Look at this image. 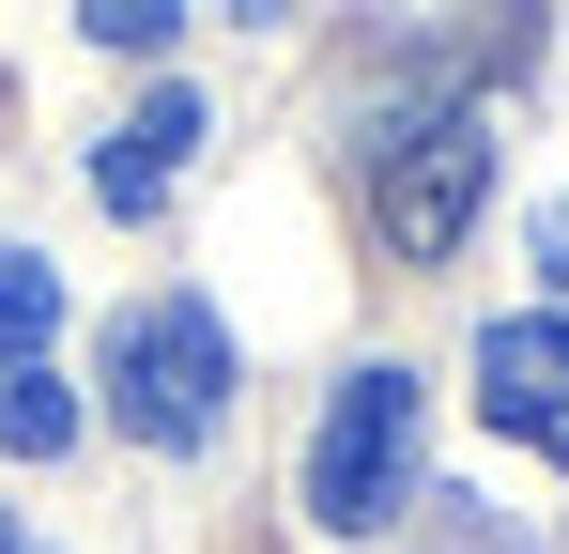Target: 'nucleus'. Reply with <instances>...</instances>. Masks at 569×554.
I'll return each mask as SVG.
<instances>
[{
	"label": "nucleus",
	"mask_w": 569,
	"mask_h": 554,
	"mask_svg": "<svg viewBox=\"0 0 569 554\" xmlns=\"http://www.w3.org/2000/svg\"><path fill=\"white\" fill-rule=\"evenodd\" d=\"M108 416H123L139 447H200V432L231 416V324H216L200 293H139V308L108 324Z\"/></svg>",
	"instance_id": "f257e3e1"
},
{
	"label": "nucleus",
	"mask_w": 569,
	"mask_h": 554,
	"mask_svg": "<svg viewBox=\"0 0 569 554\" xmlns=\"http://www.w3.org/2000/svg\"><path fill=\"white\" fill-rule=\"evenodd\" d=\"M416 508V369H339L323 432H308V524L323 540H385Z\"/></svg>",
	"instance_id": "f03ea898"
},
{
	"label": "nucleus",
	"mask_w": 569,
	"mask_h": 554,
	"mask_svg": "<svg viewBox=\"0 0 569 554\" xmlns=\"http://www.w3.org/2000/svg\"><path fill=\"white\" fill-rule=\"evenodd\" d=\"M477 185H492V123H477L462 92H416V108L370 123V216H385L400 263H447V247H462Z\"/></svg>",
	"instance_id": "7ed1b4c3"
},
{
	"label": "nucleus",
	"mask_w": 569,
	"mask_h": 554,
	"mask_svg": "<svg viewBox=\"0 0 569 554\" xmlns=\"http://www.w3.org/2000/svg\"><path fill=\"white\" fill-rule=\"evenodd\" d=\"M477 416H492L508 447L569 462V324H555V308H508V324H477Z\"/></svg>",
	"instance_id": "20e7f679"
},
{
	"label": "nucleus",
	"mask_w": 569,
	"mask_h": 554,
	"mask_svg": "<svg viewBox=\"0 0 569 554\" xmlns=\"http://www.w3.org/2000/svg\"><path fill=\"white\" fill-rule=\"evenodd\" d=\"M200 139H216V108H200V92H139V108L108 123V155H93V200H108V216H154V200L186 185Z\"/></svg>",
	"instance_id": "39448f33"
},
{
	"label": "nucleus",
	"mask_w": 569,
	"mask_h": 554,
	"mask_svg": "<svg viewBox=\"0 0 569 554\" xmlns=\"http://www.w3.org/2000/svg\"><path fill=\"white\" fill-rule=\"evenodd\" d=\"M0 447H16V462H62V447H78V385H47V355L0 369Z\"/></svg>",
	"instance_id": "423d86ee"
},
{
	"label": "nucleus",
	"mask_w": 569,
	"mask_h": 554,
	"mask_svg": "<svg viewBox=\"0 0 569 554\" xmlns=\"http://www.w3.org/2000/svg\"><path fill=\"white\" fill-rule=\"evenodd\" d=\"M47 324H62V277H47V247H0V369L47 355Z\"/></svg>",
	"instance_id": "0eeeda50"
},
{
	"label": "nucleus",
	"mask_w": 569,
	"mask_h": 554,
	"mask_svg": "<svg viewBox=\"0 0 569 554\" xmlns=\"http://www.w3.org/2000/svg\"><path fill=\"white\" fill-rule=\"evenodd\" d=\"M416 554H523V524H508L492 493H447V508H431V540H416Z\"/></svg>",
	"instance_id": "6e6552de"
},
{
	"label": "nucleus",
	"mask_w": 569,
	"mask_h": 554,
	"mask_svg": "<svg viewBox=\"0 0 569 554\" xmlns=\"http://www.w3.org/2000/svg\"><path fill=\"white\" fill-rule=\"evenodd\" d=\"M78 31H93V47H170L186 0H78Z\"/></svg>",
	"instance_id": "1a4fd4ad"
},
{
	"label": "nucleus",
	"mask_w": 569,
	"mask_h": 554,
	"mask_svg": "<svg viewBox=\"0 0 569 554\" xmlns=\"http://www.w3.org/2000/svg\"><path fill=\"white\" fill-rule=\"evenodd\" d=\"M523 247H539V277L569 293V200H539V231H523Z\"/></svg>",
	"instance_id": "9d476101"
},
{
	"label": "nucleus",
	"mask_w": 569,
	"mask_h": 554,
	"mask_svg": "<svg viewBox=\"0 0 569 554\" xmlns=\"http://www.w3.org/2000/svg\"><path fill=\"white\" fill-rule=\"evenodd\" d=\"M216 16H292V0H216Z\"/></svg>",
	"instance_id": "9b49d317"
},
{
	"label": "nucleus",
	"mask_w": 569,
	"mask_h": 554,
	"mask_svg": "<svg viewBox=\"0 0 569 554\" xmlns=\"http://www.w3.org/2000/svg\"><path fill=\"white\" fill-rule=\"evenodd\" d=\"M0 554H31V524H16V508H0Z\"/></svg>",
	"instance_id": "f8f14e48"
}]
</instances>
